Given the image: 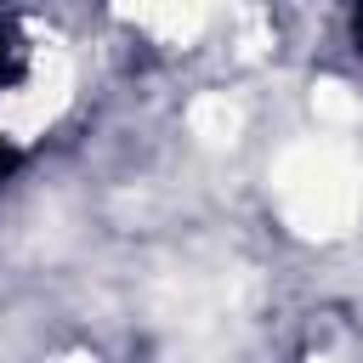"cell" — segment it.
Returning <instances> with one entry per match:
<instances>
[{"label": "cell", "mask_w": 363, "mask_h": 363, "mask_svg": "<svg viewBox=\"0 0 363 363\" xmlns=\"http://www.w3.org/2000/svg\"><path fill=\"white\" fill-rule=\"evenodd\" d=\"M28 74V40L11 17V0H0V91H11Z\"/></svg>", "instance_id": "obj_1"}, {"label": "cell", "mask_w": 363, "mask_h": 363, "mask_svg": "<svg viewBox=\"0 0 363 363\" xmlns=\"http://www.w3.org/2000/svg\"><path fill=\"white\" fill-rule=\"evenodd\" d=\"M17 164H23V147L0 130V182H11V170H17Z\"/></svg>", "instance_id": "obj_2"}, {"label": "cell", "mask_w": 363, "mask_h": 363, "mask_svg": "<svg viewBox=\"0 0 363 363\" xmlns=\"http://www.w3.org/2000/svg\"><path fill=\"white\" fill-rule=\"evenodd\" d=\"M352 40H357V51H363V0H352Z\"/></svg>", "instance_id": "obj_3"}]
</instances>
